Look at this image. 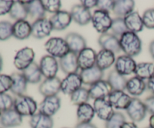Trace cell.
<instances>
[{"label": "cell", "mask_w": 154, "mask_h": 128, "mask_svg": "<svg viewBox=\"0 0 154 128\" xmlns=\"http://www.w3.org/2000/svg\"><path fill=\"white\" fill-rule=\"evenodd\" d=\"M121 51L131 57L138 56L141 52L142 43L136 33L127 31L119 39Z\"/></svg>", "instance_id": "cell-1"}, {"label": "cell", "mask_w": 154, "mask_h": 128, "mask_svg": "<svg viewBox=\"0 0 154 128\" xmlns=\"http://www.w3.org/2000/svg\"><path fill=\"white\" fill-rule=\"evenodd\" d=\"M14 108L21 116H32L38 108L37 102L33 98L26 95L17 96L14 99Z\"/></svg>", "instance_id": "cell-2"}, {"label": "cell", "mask_w": 154, "mask_h": 128, "mask_svg": "<svg viewBox=\"0 0 154 128\" xmlns=\"http://www.w3.org/2000/svg\"><path fill=\"white\" fill-rule=\"evenodd\" d=\"M45 48L49 55L55 58H62L70 51L66 40L60 37H53L50 39L45 43Z\"/></svg>", "instance_id": "cell-3"}, {"label": "cell", "mask_w": 154, "mask_h": 128, "mask_svg": "<svg viewBox=\"0 0 154 128\" xmlns=\"http://www.w3.org/2000/svg\"><path fill=\"white\" fill-rule=\"evenodd\" d=\"M113 19L110 16L109 12L102 10H96L92 15V23L93 27L101 35L106 33L111 30Z\"/></svg>", "instance_id": "cell-4"}, {"label": "cell", "mask_w": 154, "mask_h": 128, "mask_svg": "<svg viewBox=\"0 0 154 128\" xmlns=\"http://www.w3.org/2000/svg\"><path fill=\"white\" fill-rule=\"evenodd\" d=\"M126 111L134 122H141L144 120L147 112L144 102L138 98H132Z\"/></svg>", "instance_id": "cell-5"}, {"label": "cell", "mask_w": 154, "mask_h": 128, "mask_svg": "<svg viewBox=\"0 0 154 128\" xmlns=\"http://www.w3.org/2000/svg\"><path fill=\"white\" fill-rule=\"evenodd\" d=\"M35 52L32 48L26 47L17 51L14 57V64L18 70L23 71L34 62Z\"/></svg>", "instance_id": "cell-6"}, {"label": "cell", "mask_w": 154, "mask_h": 128, "mask_svg": "<svg viewBox=\"0 0 154 128\" xmlns=\"http://www.w3.org/2000/svg\"><path fill=\"white\" fill-rule=\"evenodd\" d=\"M42 75L45 78H55L59 70V63L55 57L45 55L42 57L39 64Z\"/></svg>", "instance_id": "cell-7"}, {"label": "cell", "mask_w": 154, "mask_h": 128, "mask_svg": "<svg viewBox=\"0 0 154 128\" xmlns=\"http://www.w3.org/2000/svg\"><path fill=\"white\" fill-rule=\"evenodd\" d=\"M137 63L132 57L129 56L121 55L119 56L114 63V69L120 75L126 76L134 73L136 68Z\"/></svg>", "instance_id": "cell-8"}, {"label": "cell", "mask_w": 154, "mask_h": 128, "mask_svg": "<svg viewBox=\"0 0 154 128\" xmlns=\"http://www.w3.org/2000/svg\"><path fill=\"white\" fill-rule=\"evenodd\" d=\"M82 80L81 75L78 73L67 75L61 82V91L64 94L72 95L76 90L82 87Z\"/></svg>", "instance_id": "cell-9"}, {"label": "cell", "mask_w": 154, "mask_h": 128, "mask_svg": "<svg viewBox=\"0 0 154 128\" xmlns=\"http://www.w3.org/2000/svg\"><path fill=\"white\" fill-rule=\"evenodd\" d=\"M113 89L108 81L100 80L92 84L89 89L90 98L94 99H106L108 97Z\"/></svg>", "instance_id": "cell-10"}, {"label": "cell", "mask_w": 154, "mask_h": 128, "mask_svg": "<svg viewBox=\"0 0 154 128\" xmlns=\"http://www.w3.org/2000/svg\"><path fill=\"white\" fill-rule=\"evenodd\" d=\"M53 30L50 20L42 18L35 20L32 24V36L38 39H42L50 36Z\"/></svg>", "instance_id": "cell-11"}, {"label": "cell", "mask_w": 154, "mask_h": 128, "mask_svg": "<svg viewBox=\"0 0 154 128\" xmlns=\"http://www.w3.org/2000/svg\"><path fill=\"white\" fill-rule=\"evenodd\" d=\"M61 106V99L58 96L45 97L39 105V112L52 117L56 114Z\"/></svg>", "instance_id": "cell-12"}, {"label": "cell", "mask_w": 154, "mask_h": 128, "mask_svg": "<svg viewBox=\"0 0 154 128\" xmlns=\"http://www.w3.org/2000/svg\"><path fill=\"white\" fill-rule=\"evenodd\" d=\"M61 80L57 77L45 78V81L39 86V92L45 97L57 96V93L61 90Z\"/></svg>", "instance_id": "cell-13"}, {"label": "cell", "mask_w": 154, "mask_h": 128, "mask_svg": "<svg viewBox=\"0 0 154 128\" xmlns=\"http://www.w3.org/2000/svg\"><path fill=\"white\" fill-rule=\"evenodd\" d=\"M93 108L96 115L105 121L109 120L115 112L113 106L107 99H95L93 102Z\"/></svg>", "instance_id": "cell-14"}, {"label": "cell", "mask_w": 154, "mask_h": 128, "mask_svg": "<svg viewBox=\"0 0 154 128\" xmlns=\"http://www.w3.org/2000/svg\"><path fill=\"white\" fill-rule=\"evenodd\" d=\"M132 98L122 90H113L108 96V100L113 108L117 109H126Z\"/></svg>", "instance_id": "cell-15"}, {"label": "cell", "mask_w": 154, "mask_h": 128, "mask_svg": "<svg viewBox=\"0 0 154 128\" xmlns=\"http://www.w3.org/2000/svg\"><path fill=\"white\" fill-rule=\"evenodd\" d=\"M96 51L90 48H86L78 54V63L79 69L81 70L90 69L96 66Z\"/></svg>", "instance_id": "cell-16"}, {"label": "cell", "mask_w": 154, "mask_h": 128, "mask_svg": "<svg viewBox=\"0 0 154 128\" xmlns=\"http://www.w3.org/2000/svg\"><path fill=\"white\" fill-rule=\"evenodd\" d=\"M72 20L70 12L66 11H61L54 14L51 18L50 22L52 25L53 30L61 31L64 30L71 24Z\"/></svg>", "instance_id": "cell-17"}, {"label": "cell", "mask_w": 154, "mask_h": 128, "mask_svg": "<svg viewBox=\"0 0 154 128\" xmlns=\"http://www.w3.org/2000/svg\"><path fill=\"white\" fill-rule=\"evenodd\" d=\"M60 66L64 73L69 74L77 73L79 69L78 63V54L69 51L67 54L60 59Z\"/></svg>", "instance_id": "cell-18"}, {"label": "cell", "mask_w": 154, "mask_h": 128, "mask_svg": "<svg viewBox=\"0 0 154 128\" xmlns=\"http://www.w3.org/2000/svg\"><path fill=\"white\" fill-rule=\"evenodd\" d=\"M98 42L102 49L108 50L114 54L121 51L119 38L111 33H106L102 34L99 36Z\"/></svg>", "instance_id": "cell-19"}, {"label": "cell", "mask_w": 154, "mask_h": 128, "mask_svg": "<svg viewBox=\"0 0 154 128\" xmlns=\"http://www.w3.org/2000/svg\"><path fill=\"white\" fill-rule=\"evenodd\" d=\"M72 20L81 26H85L92 20L91 12L81 5H75L70 11Z\"/></svg>", "instance_id": "cell-20"}, {"label": "cell", "mask_w": 154, "mask_h": 128, "mask_svg": "<svg viewBox=\"0 0 154 128\" xmlns=\"http://www.w3.org/2000/svg\"><path fill=\"white\" fill-rule=\"evenodd\" d=\"M23 117L14 109L11 108L2 112L0 117V123L4 127H14L21 125Z\"/></svg>", "instance_id": "cell-21"}, {"label": "cell", "mask_w": 154, "mask_h": 128, "mask_svg": "<svg viewBox=\"0 0 154 128\" xmlns=\"http://www.w3.org/2000/svg\"><path fill=\"white\" fill-rule=\"evenodd\" d=\"M69 50L78 54L82 50L87 48V42L82 36L76 33H70L65 38Z\"/></svg>", "instance_id": "cell-22"}, {"label": "cell", "mask_w": 154, "mask_h": 128, "mask_svg": "<svg viewBox=\"0 0 154 128\" xmlns=\"http://www.w3.org/2000/svg\"><path fill=\"white\" fill-rule=\"evenodd\" d=\"M81 80L83 84L91 86L97 81L102 80L104 75V71L101 70L98 66H94L90 69L81 70Z\"/></svg>", "instance_id": "cell-23"}, {"label": "cell", "mask_w": 154, "mask_h": 128, "mask_svg": "<svg viewBox=\"0 0 154 128\" xmlns=\"http://www.w3.org/2000/svg\"><path fill=\"white\" fill-rule=\"evenodd\" d=\"M115 61L116 58L114 53L108 50L102 49L96 55V66H98L101 70L104 71L109 69L113 64L115 63Z\"/></svg>", "instance_id": "cell-24"}, {"label": "cell", "mask_w": 154, "mask_h": 128, "mask_svg": "<svg viewBox=\"0 0 154 128\" xmlns=\"http://www.w3.org/2000/svg\"><path fill=\"white\" fill-rule=\"evenodd\" d=\"M124 22L128 31L134 33H140L144 29L142 17L140 16L138 11H133L124 17Z\"/></svg>", "instance_id": "cell-25"}, {"label": "cell", "mask_w": 154, "mask_h": 128, "mask_svg": "<svg viewBox=\"0 0 154 128\" xmlns=\"http://www.w3.org/2000/svg\"><path fill=\"white\" fill-rule=\"evenodd\" d=\"M32 35V25L26 20L16 21L13 24V36L19 40H25Z\"/></svg>", "instance_id": "cell-26"}, {"label": "cell", "mask_w": 154, "mask_h": 128, "mask_svg": "<svg viewBox=\"0 0 154 128\" xmlns=\"http://www.w3.org/2000/svg\"><path fill=\"white\" fill-rule=\"evenodd\" d=\"M135 8V2L133 0H117L114 1V8L112 11L118 17L128 16L133 12Z\"/></svg>", "instance_id": "cell-27"}, {"label": "cell", "mask_w": 154, "mask_h": 128, "mask_svg": "<svg viewBox=\"0 0 154 128\" xmlns=\"http://www.w3.org/2000/svg\"><path fill=\"white\" fill-rule=\"evenodd\" d=\"M11 77L13 81L11 89V93L16 95L17 96L24 95L26 91L28 82L23 75L19 72H14L11 75Z\"/></svg>", "instance_id": "cell-28"}, {"label": "cell", "mask_w": 154, "mask_h": 128, "mask_svg": "<svg viewBox=\"0 0 154 128\" xmlns=\"http://www.w3.org/2000/svg\"><path fill=\"white\" fill-rule=\"evenodd\" d=\"M147 88V84L144 80L135 76L127 81L126 90L130 95L134 96H141Z\"/></svg>", "instance_id": "cell-29"}, {"label": "cell", "mask_w": 154, "mask_h": 128, "mask_svg": "<svg viewBox=\"0 0 154 128\" xmlns=\"http://www.w3.org/2000/svg\"><path fill=\"white\" fill-rule=\"evenodd\" d=\"M31 128H53L54 120L52 117L38 112L31 116L29 120Z\"/></svg>", "instance_id": "cell-30"}, {"label": "cell", "mask_w": 154, "mask_h": 128, "mask_svg": "<svg viewBox=\"0 0 154 128\" xmlns=\"http://www.w3.org/2000/svg\"><path fill=\"white\" fill-rule=\"evenodd\" d=\"M22 72V74L25 77L28 83L38 84L42 81V78L43 75L41 72L39 66L35 62H33L31 65H29L26 69H25Z\"/></svg>", "instance_id": "cell-31"}, {"label": "cell", "mask_w": 154, "mask_h": 128, "mask_svg": "<svg viewBox=\"0 0 154 128\" xmlns=\"http://www.w3.org/2000/svg\"><path fill=\"white\" fill-rule=\"evenodd\" d=\"M95 114L94 108L90 104L87 102L78 105L77 109L78 123H90L94 117Z\"/></svg>", "instance_id": "cell-32"}, {"label": "cell", "mask_w": 154, "mask_h": 128, "mask_svg": "<svg viewBox=\"0 0 154 128\" xmlns=\"http://www.w3.org/2000/svg\"><path fill=\"white\" fill-rule=\"evenodd\" d=\"M127 81L126 77L119 74L115 69L111 71L108 74V81L112 87L113 90L124 91V90H126Z\"/></svg>", "instance_id": "cell-33"}, {"label": "cell", "mask_w": 154, "mask_h": 128, "mask_svg": "<svg viewBox=\"0 0 154 128\" xmlns=\"http://www.w3.org/2000/svg\"><path fill=\"white\" fill-rule=\"evenodd\" d=\"M135 76L142 80H149L154 76V63H140L136 65L134 72Z\"/></svg>", "instance_id": "cell-34"}, {"label": "cell", "mask_w": 154, "mask_h": 128, "mask_svg": "<svg viewBox=\"0 0 154 128\" xmlns=\"http://www.w3.org/2000/svg\"><path fill=\"white\" fill-rule=\"evenodd\" d=\"M9 15L12 19L16 21L26 20L29 16L26 6L22 4L20 1H14V4L9 12Z\"/></svg>", "instance_id": "cell-35"}, {"label": "cell", "mask_w": 154, "mask_h": 128, "mask_svg": "<svg viewBox=\"0 0 154 128\" xmlns=\"http://www.w3.org/2000/svg\"><path fill=\"white\" fill-rule=\"evenodd\" d=\"M26 6L28 14L31 17L32 19L37 20L38 19L45 18L46 11H45L41 1L39 0L32 1L29 4L26 5Z\"/></svg>", "instance_id": "cell-36"}, {"label": "cell", "mask_w": 154, "mask_h": 128, "mask_svg": "<svg viewBox=\"0 0 154 128\" xmlns=\"http://www.w3.org/2000/svg\"><path fill=\"white\" fill-rule=\"evenodd\" d=\"M90 96L89 90L81 87L78 90L71 95V102L73 105H80L81 104L87 103L90 99Z\"/></svg>", "instance_id": "cell-37"}, {"label": "cell", "mask_w": 154, "mask_h": 128, "mask_svg": "<svg viewBox=\"0 0 154 128\" xmlns=\"http://www.w3.org/2000/svg\"><path fill=\"white\" fill-rule=\"evenodd\" d=\"M111 30L114 36H117V38L121 37L122 35L128 31L124 22V18L116 17L113 19Z\"/></svg>", "instance_id": "cell-38"}, {"label": "cell", "mask_w": 154, "mask_h": 128, "mask_svg": "<svg viewBox=\"0 0 154 128\" xmlns=\"http://www.w3.org/2000/svg\"><path fill=\"white\" fill-rule=\"evenodd\" d=\"M125 122L126 117L124 114L119 111H115L111 118L106 121L105 128H121Z\"/></svg>", "instance_id": "cell-39"}, {"label": "cell", "mask_w": 154, "mask_h": 128, "mask_svg": "<svg viewBox=\"0 0 154 128\" xmlns=\"http://www.w3.org/2000/svg\"><path fill=\"white\" fill-rule=\"evenodd\" d=\"M13 36V24L8 21L0 22V41H6Z\"/></svg>", "instance_id": "cell-40"}, {"label": "cell", "mask_w": 154, "mask_h": 128, "mask_svg": "<svg viewBox=\"0 0 154 128\" xmlns=\"http://www.w3.org/2000/svg\"><path fill=\"white\" fill-rule=\"evenodd\" d=\"M45 11L54 14L60 11L61 8V1L60 0H42L41 1Z\"/></svg>", "instance_id": "cell-41"}, {"label": "cell", "mask_w": 154, "mask_h": 128, "mask_svg": "<svg viewBox=\"0 0 154 128\" xmlns=\"http://www.w3.org/2000/svg\"><path fill=\"white\" fill-rule=\"evenodd\" d=\"M14 108V99L7 93H0V111H7Z\"/></svg>", "instance_id": "cell-42"}, {"label": "cell", "mask_w": 154, "mask_h": 128, "mask_svg": "<svg viewBox=\"0 0 154 128\" xmlns=\"http://www.w3.org/2000/svg\"><path fill=\"white\" fill-rule=\"evenodd\" d=\"M13 81L11 75L0 74V93H5L11 90Z\"/></svg>", "instance_id": "cell-43"}, {"label": "cell", "mask_w": 154, "mask_h": 128, "mask_svg": "<svg viewBox=\"0 0 154 128\" xmlns=\"http://www.w3.org/2000/svg\"><path fill=\"white\" fill-rule=\"evenodd\" d=\"M144 26L147 29H154V8L147 9L142 15Z\"/></svg>", "instance_id": "cell-44"}, {"label": "cell", "mask_w": 154, "mask_h": 128, "mask_svg": "<svg viewBox=\"0 0 154 128\" xmlns=\"http://www.w3.org/2000/svg\"><path fill=\"white\" fill-rule=\"evenodd\" d=\"M114 5V1H112V0H99L96 7L99 10L110 12L111 11H113Z\"/></svg>", "instance_id": "cell-45"}, {"label": "cell", "mask_w": 154, "mask_h": 128, "mask_svg": "<svg viewBox=\"0 0 154 128\" xmlns=\"http://www.w3.org/2000/svg\"><path fill=\"white\" fill-rule=\"evenodd\" d=\"M13 4L11 0H0V16L9 14Z\"/></svg>", "instance_id": "cell-46"}, {"label": "cell", "mask_w": 154, "mask_h": 128, "mask_svg": "<svg viewBox=\"0 0 154 128\" xmlns=\"http://www.w3.org/2000/svg\"><path fill=\"white\" fill-rule=\"evenodd\" d=\"M144 105H145L147 111L150 112V114H154V95L148 96L146 98L144 102Z\"/></svg>", "instance_id": "cell-47"}, {"label": "cell", "mask_w": 154, "mask_h": 128, "mask_svg": "<svg viewBox=\"0 0 154 128\" xmlns=\"http://www.w3.org/2000/svg\"><path fill=\"white\" fill-rule=\"evenodd\" d=\"M81 5L90 10V9L97 6L98 0H82L81 1Z\"/></svg>", "instance_id": "cell-48"}, {"label": "cell", "mask_w": 154, "mask_h": 128, "mask_svg": "<svg viewBox=\"0 0 154 128\" xmlns=\"http://www.w3.org/2000/svg\"><path fill=\"white\" fill-rule=\"evenodd\" d=\"M75 128H97V126L90 122V123H78Z\"/></svg>", "instance_id": "cell-49"}, {"label": "cell", "mask_w": 154, "mask_h": 128, "mask_svg": "<svg viewBox=\"0 0 154 128\" xmlns=\"http://www.w3.org/2000/svg\"><path fill=\"white\" fill-rule=\"evenodd\" d=\"M147 88L154 95V76L150 78L147 82Z\"/></svg>", "instance_id": "cell-50"}, {"label": "cell", "mask_w": 154, "mask_h": 128, "mask_svg": "<svg viewBox=\"0 0 154 128\" xmlns=\"http://www.w3.org/2000/svg\"><path fill=\"white\" fill-rule=\"evenodd\" d=\"M121 128H138V126L134 122H125Z\"/></svg>", "instance_id": "cell-51"}, {"label": "cell", "mask_w": 154, "mask_h": 128, "mask_svg": "<svg viewBox=\"0 0 154 128\" xmlns=\"http://www.w3.org/2000/svg\"><path fill=\"white\" fill-rule=\"evenodd\" d=\"M149 51H150V54H151V57H153L154 60V40L150 42V46H149Z\"/></svg>", "instance_id": "cell-52"}, {"label": "cell", "mask_w": 154, "mask_h": 128, "mask_svg": "<svg viewBox=\"0 0 154 128\" xmlns=\"http://www.w3.org/2000/svg\"><path fill=\"white\" fill-rule=\"evenodd\" d=\"M149 123H150V126L151 128H154V114H152L149 120Z\"/></svg>", "instance_id": "cell-53"}, {"label": "cell", "mask_w": 154, "mask_h": 128, "mask_svg": "<svg viewBox=\"0 0 154 128\" xmlns=\"http://www.w3.org/2000/svg\"><path fill=\"white\" fill-rule=\"evenodd\" d=\"M2 66H3V60H2V57L1 54H0V72H1L2 69Z\"/></svg>", "instance_id": "cell-54"}, {"label": "cell", "mask_w": 154, "mask_h": 128, "mask_svg": "<svg viewBox=\"0 0 154 128\" xmlns=\"http://www.w3.org/2000/svg\"><path fill=\"white\" fill-rule=\"evenodd\" d=\"M1 114H2V111H0V117H1Z\"/></svg>", "instance_id": "cell-55"}, {"label": "cell", "mask_w": 154, "mask_h": 128, "mask_svg": "<svg viewBox=\"0 0 154 128\" xmlns=\"http://www.w3.org/2000/svg\"><path fill=\"white\" fill-rule=\"evenodd\" d=\"M146 128H151V127H150V126H148V127H146Z\"/></svg>", "instance_id": "cell-56"}, {"label": "cell", "mask_w": 154, "mask_h": 128, "mask_svg": "<svg viewBox=\"0 0 154 128\" xmlns=\"http://www.w3.org/2000/svg\"><path fill=\"white\" fill-rule=\"evenodd\" d=\"M0 128H2V127H0Z\"/></svg>", "instance_id": "cell-57"}]
</instances>
